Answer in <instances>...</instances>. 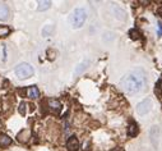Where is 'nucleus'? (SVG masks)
Here are the masks:
<instances>
[{"label": "nucleus", "instance_id": "f8f14e48", "mask_svg": "<svg viewBox=\"0 0 162 151\" xmlns=\"http://www.w3.org/2000/svg\"><path fill=\"white\" fill-rule=\"evenodd\" d=\"M28 137H30V131L28 129H23V131H20L18 133V136H17V138L19 140L20 142H27L28 141Z\"/></svg>", "mask_w": 162, "mask_h": 151}, {"label": "nucleus", "instance_id": "1a4fd4ad", "mask_svg": "<svg viewBox=\"0 0 162 151\" xmlns=\"http://www.w3.org/2000/svg\"><path fill=\"white\" fill-rule=\"evenodd\" d=\"M89 66V60H83V62H80L77 68H75V71H74V76H79V74H82L86 69L88 68Z\"/></svg>", "mask_w": 162, "mask_h": 151}, {"label": "nucleus", "instance_id": "a211bd4d", "mask_svg": "<svg viewBox=\"0 0 162 151\" xmlns=\"http://www.w3.org/2000/svg\"><path fill=\"white\" fill-rule=\"evenodd\" d=\"M157 35L162 36V22L161 21H158V23H157Z\"/></svg>", "mask_w": 162, "mask_h": 151}, {"label": "nucleus", "instance_id": "f257e3e1", "mask_svg": "<svg viewBox=\"0 0 162 151\" xmlns=\"http://www.w3.org/2000/svg\"><path fill=\"white\" fill-rule=\"evenodd\" d=\"M120 87L128 95L139 94L144 88V77L142 74H138L137 72L128 73L121 78Z\"/></svg>", "mask_w": 162, "mask_h": 151}, {"label": "nucleus", "instance_id": "0eeeda50", "mask_svg": "<svg viewBox=\"0 0 162 151\" xmlns=\"http://www.w3.org/2000/svg\"><path fill=\"white\" fill-rule=\"evenodd\" d=\"M149 136H151V140H152L153 146L157 147V145H158V138H160V128H158L157 126H153L152 128H151Z\"/></svg>", "mask_w": 162, "mask_h": 151}, {"label": "nucleus", "instance_id": "9b49d317", "mask_svg": "<svg viewBox=\"0 0 162 151\" xmlns=\"http://www.w3.org/2000/svg\"><path fill=\"white\" fill-rule=\"evenodd\" d=\"M27 94H28V98L37 99L40 96V91H39V88H37L36 86H32V87H30L28 90H27Z\"/></svg>", "mask_w": 162, "mask_h": 151}, {"label": "nucleus", "instance_id": "20e7f679", "mask_svg": "<svg viewBox=\"0 0 162 151\" xmlns=\"http://www.w3.org/2000/svg\"><path fill=\"white\" fill-rule=\"evenodd\" d=\"M152 109V100L151 99H144L143 101H140L137 105V113L139 115H145L148 114Z\"/></svg>", "mask_w": 162, "mask_h": 151}, {"label": "nucleus", "instance_id": "9d476101", "mask_svg": "<svg viewBox=\"0 0 162 151\" xmlns=\"http://www.w3.org/2000/svg\"><path fill=\"white\" fill-rule=\"evenodd\" d=\"M12 143V138L8 134H0V146L2 147H7Z\"/></svg>", "mask_w": 162, "mask_h": 151}, {"label": "nucleus", "instance_id": "7ed1b4c3", "mask_svg": "<svg viewBox=\"0 0 162 151\" xmlns=\"http://www.w3.org/2000/svg\"><path fill=\"white\" fill-rule=\"evenodd\" d=\"M14 73L19 79H27V78H30V77L33 76L35 69L28 63H20V64H18V66L15 67Z\"/></svg>", "mask_w": 162, "mask_h": 151}, {"label": "nucleus", "instance_id": "423d86ee", "mask_svg": "<svg viewBox=\"0 0 162 151\" xmlns=\"http://www.w3.org/2000/svg\"><path fill=\"white\" fill-rule=\"evenodd\" d=\"M9 18H10V10L8 8V5L4 3H0V21L5 22Z\"/></svg>", "mask_w": 162, "mask_h": 151}, {"label": "nucleus", "instance_id": "4468645a", "mask_svg": "<svg viewBox=\"0 0 162 151\" xmlns=\"http://www.w3.org/2000/svg\"><path fill=\"white\" fill-rule=\"evenodd\" d=\"M137 133H138V127H137V124L132 123V124L129 126V128H128V134H129L130 137H134Z\"/></svg>", "mask_w": 162, "mask_h": 151}, {"label": "nucleus", "instance_id": "2eb2a0df", "mask_svg": "<svg viewBox=\"0 0 162 151\" xmlns=\"http://www.w3.org/2000/svg\"><path fill=\"white\" fill-rule=\"evenodd\" d=\"M52 30H54L52 26H45L44 30H42V36H48L52 32Z\"/></svg>", "mask_w": 162, "mask_h": 151}, {"label": "nucleus", "instance_id": "f03ea898", "mask_svg": "<svg viewBox=\"0 0 162 151\" xmlns=\"http://www.w3.org/2000/svg\"><path fill=\"white\" fill-rule=\"evenodd\" d=\"M70 24H72V27L74 30H77V28H80L84 22L87 21V12H86V9L84 8H77V9H74L72 14H70Z\"/></svg>", "mask_w": 162, "mask_h": 151}, {"label": "nucleus", "instance_id": "aec40b11", "mask_svg": "<svg viewBox=\"0 0 162 151\" xmlns=\"http://www.w3.org/2000/svg\"><path fill=\"white\" fill-rule=\"evenodd\" d=\"M156 87H157V90H161L162 91V78L157 82V86H156Z\"/></svg>", "mask_w": 162, "mask_h": 151}, {"label": "nucleus", "instance_id": "ddd939ff", "mask_svg": "<svg viewBox=\"0 0 162 151\" xmlns=\"http://www.w3.org/2000/svg\"><path fill=\"white\" fill-rule=\"evenodd\" d=\"M51 7V2H39V12H44V10H47L48 8Z\"/></svg>", "mask_w": 162, "mask_h": 151}, {"label": "nucleus", "instance_id": "6e6552de", "mask_svg": "<svg viewBox=\"0 0 162 151\" xmlns=\"http://www.w3.org/2000/svg\"><path fill=\"white\" fill-rule=\"evenodd\" d=\"M48 104V108H50V110L54 111V113H59L61 110V102L59 100H55V99H50L47 101Z\"/></svg>", "mask_w": 162, "mask_h": 151}, {"label": "nucleus", "instance_id": "dca6fc26", "mask_svg": "<svg viewBox=\"0 0 162 151\" xmlns=\"http://www.w3.org/2000/svg\"><path fill=\"white\" fill-rule=\"evenodd\" d=\"M18 110H19V113H20L22 115L26 114V102H20V105H19V108H18Z\"/></svg>", "mask_w": 162, "mask_h": 151}, {"label": "nucleus", "instance_id": "f3484780", "mask_svg": "<svg viewBox=\"0 0 162 151\" xmlns=\"http://www.w3.org/2000/svg\"><path fill=\"white\" fill-rule=\"evenodd\" d=\"M8 34H9V28H7V27H0V37H3Z\"/></svg>", "mask_w": 162, "mask_h": 151}, {"label": "nucleus", "instance_id": "6ab92c4d", "mask_svg": "<svg viewBox=\"0 0 162 151\" xmlns=\"http://www.w3.org/2000/svg\"><path fill=\"white\" fill-rule=\"evenodd\" d=\"M130 35H132V39H138V37H139L138 31H134V30L130 32Z\"/></svg>", "mask_w": 162, "mask_h": 151}, {"label": "nucleus", "instance_id": "39448f33", "mask_svg": "<svg viewBox=\"0 0 162 151\" xmlns=\"http://www.w3.org/2000/svg\"><path fill=\"white\" fill-rule=\"evenodd\" d=\"M67 147L69 151H78L79 149V141L75 136H70L67 141Z\"/></svg>", "mask_w": 162, "mask_h": 151}]
</instances>
